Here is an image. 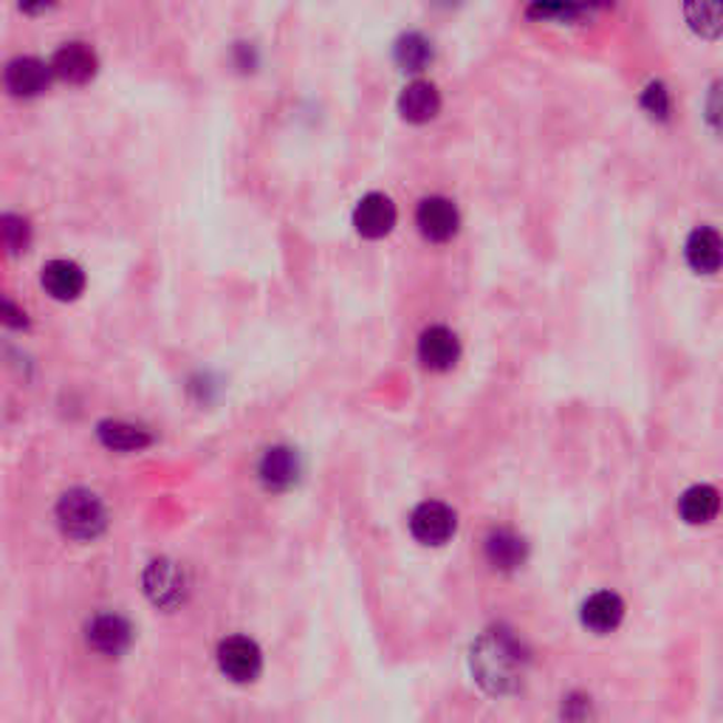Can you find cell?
Wrapping results in <instances>:
<instances>
[{
	"mask_svg": "<svg viewBox=\"0 0 723 723\" xmlns=\"http://www.w3.org/2000/svg\"><path fill=\"white\" fill-rule=\"evenodd\" d=\"M472 676L492 695H509L523 684L525 650L512 630L492 628L472 645Z\"/></svg>",
	"mask_w": 723,
	"mask_h": 723,
	"instance_id": "obj_1",
	"label": "cell"
},
{
	"mask_svg": "<svg viewBox=\"0 0 723 723\" xmlns=\"http://www.w3.org/2000/svg\"><path fill=\"white\" fill-rule=\"evenodd\" d=\"M54 518H57L60 532L77 543H91L108 529V512H105L103 498L83 487L60 495Z\"/></svg>",
	"mask_w": 723,
	"mask_h": 723,
	"instance_id": "obj_2",
	"label": "cell"
},
{
	"mask_svg": "<svg viewBox=\"0 0 723 723\" xmlns=\"http://www.w3.org/2000/svg\"><path fill=\"white\" fill-rule=\"evenodd\" d=\"M141 585H145V594L153 602L156 608L161 610H173L179 608L181 602L187 599V574L179 563L173 560L159 557L145 568V576H141Z\"/></svg>",
	"mask_w": 723,
	"mask_h": 723,
	"instance_id": "obj_3",
	"label": "cell"
},
{
	"mask_svg": "<svg viewBox=\"0 0 723 723\" xmlns=\"http://www.w3.org/2000/svg\"><path fill=\"white\" fill-rule=\"evenodd\" d=\"M219 667L235 684H252L263 672V653L249 636H230L219 645Z\"/></svg>",
	"mask_w": 723,
	"mask_h": 723,
	"instance_id": "obj_4",
	"label": "cell"
},
{
	"mask_svg": "<svg viewBox=\"0 0 723 723\" xmlns=\"http://www.w3.org/2000/svg\"><path fill=\"white\" fill-rule=\"evenodd\" d=\"M458 529V518L442 500H424L416 506V512L410 514V532L418 543L424 545H444Z\"/></svg>",
	"mask_w": 723,
	"mask_h": 723,
	"instance_id": "obj_5",
	"label": "cell"
},
{
	"mask_svg": "<svg viewBox=\"0 0 723 723\" xmlns=\"http://www.w3.org/2000/svg\"><path fill=\"white\" fill-rule=\"evenodd\" d=\"M85 641L99 656L116 659V656L128 653L130 641H134V628L119 614H96L85 628Z\"/></svg>",
	"mask_w": 723,
	"mask_h": 723,
	"instance_id": "obj_6",
	"label": "cell"
},
{
	"mask_svg": "<svg viewBox=\"0 0 723 723\" xmlns=\"http://www.w3.org/2000/svg\"><path fill=\"white\" fill-rule=\"evenodd\" d=\"M52 65L38 57H14L3 68V85L18 99H32V96L45 94V88L52 85Z\"/></svg>",
	"mask_w": 723,
	"mask_h": 723,
	"instance_id": "obj_7",
	"label": "cell"
},
{
	"mask_svg": "<svg viewBox=\"0 0 723 723\" xmlns=\"http://www.w3.org/2000/svg\"><path fill=\"white\" fill-rule=\"evenodd\" d=\"M353 226L362 237H384L396 226V204L384 192H368L353 210Z\"/></svg>",
	"mask_w": 723,
	"mask_h": 723,
	"instance_id": "obj_8",
	"label": "cell"
},
{
	"mask_svg": "<svg viewBox=\"0 0 723 723\" xmlns=\"http://www.w3.org/2000/svg\"><path fill=\"white\" fill-rule=\"evenodd\" d=\"M49 65H52L54 77H60L63 83L85 85L94 79L99 60H96V52L88 43H65L63 49H57Z\"/></svg>",
	"mask_w": 723,
	"mask_h": 723,
	"instance_id": "obj_9",
	"label": "cell"
},
{
	"mask_svg": "<svg viewBox=\"0 0 723 723\" xmlns=\"http://www.w3.org/2000/svg\"><path fill=\"white\" fill-rule=\"evenodd\" d=\"M257 475H261V483L269 492H283V489H291L300 478V458L291 447H269L263 453L261 464H257Z\"/></svg>",
	"mask_w": 723,
	"mask_h": 723,
	"instance_id": "obj_10",
	"label": "cell"
},
{
	"mask_svg": "<svg viewBox=\"0 0 723 723\" xmlns=\"http://www.w3.org/2000/svg\"><path fill=\"white\" fill-rule=\"evenodd\" d=\"M461 357V342L447 326H429L418 340V359L429 371H449Z\"/></svg>",
	"mask_w": 723,
	"mask_h": 723,
	"instance_id": "obj_11",
	"label": "cell"
},
{
	"mask_svg": "<svg viewBox=\"0 0 723 723\" xmlns=\"http://www.w3.org/2000/svg\"><path fill=\"white\" fill-rule=\"evenodd\" d=\"M416 224L422 235L429 237V241H447L458 230V210L444 195H429V199L418 204Z\"/></svg>",
	"mask_w": 723,
	"mask_h": 723,
	"instance_id": "obj_12",
	"label": "cell"
},
{
	"mask_svg": "<svg viewBox=\"0 0 723 723\" xmlns=\"http://www.w3.org/2000/svg\"><path fill=\"white\" fill-rule=\"evenodd\" d=\"M40 283H43V288L54 297V300L71 302L77 300V297L85 291V272L79 269L74 261H63V257H57V261L45 263Z\"/></svg>",
	"mask_w": 723,
	"mask_h": 723,
	"instance_id": "obj_13",
	"label": "cell"
},
{
	"mask_svg": "<svg viewBox=\"0 0 723 723\" xmlns=\"http://www.w3.org/2000/svg\"><path fill=\"white\" fill-rule=\"evenodd\" d=\"M583 625L594 634H614L625 619V602L614 591H599L583 602Z\"/></svg>",
	"mask_w": 723,
	"mask_h": 723,
	"instance_id": "obj_14",
	"label": "cell"
},
{
	"mask_svg": "<svg viewBox=\"0 0 723 723\" xmlns=\"http://www.w3.org/2000/svg\"><path fill=\"white\" fill-rule=\"evenodd\" d=\"M96 436L103 442L105 449L114 453H141L153 444V436L139 424L119 422V418H108V422L96 424Z\"/></svg>",
	"mask_w": 723,
	"mask_h": 723,
	"instance_id": "obj_15",
	"label": "cell"
},
{
	"mask_svg": "<svg viewBox=\"0 0 723 723\" xmlns=\"http://www.w3.org/2000/svg\"><path fill=\"white\" fill-rule=\"evenodd\" d=\"M398 110L407 123H429L442 110V94L427 79H416L398 96Z\"/></svg>",
	"mask_w": 723,
	"mask_h": 723,
	"instance_id": "obj_16",
	"label": "cell"
},
{
	"mask_svg": "<svg viewBox=\"0 0 723 723\" xmlns=\"http://www.w3.org/2000/svg\"><path fill=\"white\" fill-rule=\"evenodd\" d=\"M487 560L492 568L498 571H518L520 565L525 563V554H529V545L512 529H495L487 538Z\"/></svg>",
	"mask_w": 723,
	"mask_h": 723,
	"instance_id": "obj_17",
	"label": "cell"
},
{
	"mask_svg": "<svg viewBox=\"0 0 723 723\" xmlns=\"http://www.w3.org/2000/svg\"><path fill=\"white\" fill-rule=\"evenodd\" d=\"M721 235H717L712 226H698L692 230V235L687 237V261L695 272H704V275H712L721 266Z\"/></svg>",
	"mask_w": 723,
	"mask_h": 723,
	"instance_id": "obj_18",
	"label": "cell"
},
{
	"mask_svg": "<svg viewBox=\"0 0 723 723\" xmlns=\"http://www.w3.org/2000/svg\"><path fill=\"white\" fill-rule=\"evenodd\" d=\"M717 506H721L717 489L710 487V483H698V487H690L681 495L679 512L690 525H704L715 520Z\"/></svg>",
	"mask_w": 723,
	"mask_h": 723,
	"instance_id": "obj_19",
	"label": "cell"
},
{
	"mask_svg": "<svg viewBox=\"0 0 723 723\" xmlns=\"http://www.w3.org/2000/svg\"><path fill=\"white\" fill-rule=\"evenodd\" d=\"M396 63L402 65L404 71H413V74L424 71L433 63V43L418 32L402 34L396 43Z\"/></svg>",
	"mask_w": 723,
	"mask_h": 723,
	"instance_id": "obj_20",
	"label": "cell"
},
{
	"mask_svg": "<svg viewBox=\"0 0 723 723\" xmlns=\"http://www.w3.org/2000/svg\"><path fill=\"white\" fill-rule=\"evenodd\" d=\"M32 246V224L23 215L3 212L0 215V249L7 255H23Z\"/></svg>",
	"mask_w": 723,
	"mask_h": 723,
	"instance_id": "obj_21",
	"label": "cell"
},
{
	"mask_svg": "<svg viewBox=\"0 0 723 723\" xmlns=\"http://www.w3.org/2000/svg\"><path fill=\"white\" fill-rule=\"evenodd\" d=\"M687 18H690L692 29L710 34V38H715L717 29H721V7H717V3H695V7H687Z\"/></svg>",
	"mask_w": 723,
	"mask_h": 723,
	"instance_id": "obj_22",
	"label": "cell"
},
{
	"mask_svg": "<svg viewBox=\"0 0 723 723\" xmlns=\"http://www.w3.org/2000/svg\"><path fill=\"white\" fill-rule=\"evenodd\" d=\"M641 105L647 108L650 116H659V119H667L670 114V96H667V88L661 83H650L641 94Z\"/></svg>",
	"mask_w": 723,
	"mask_h": 723,
	"instance_id": "obj_23",
	"label": "cell"
},
{
	"mask_svg": "<svg viewBox=\"0 0 723 723\" xmlns=\"http://www.w3.org/2000/svg\"><path fill=\"white\" fill-rule=\"evenodd\" d=\"M0 322L9 328H18V331L20 328H29V315L7 295V291H0Z\"/></svg>",
	"mask_w": 723,
	"mask_h": 723,
	"instance_id": "obj_24",
	"label": "cell"
},
{
	"mask_svg": "<svg viewBox=\"0 0 723 723\" xmlns=\"http://www.w3.org/2000/svg\"><path fill=\"white\" fill-rule=\"evenodd\" d=\"M563 721L565 723H588L591 721V698L568 695L563 701Z\"/></svg>",
	"mask_w": 723,
	"mask_h": 723,
	"instance_id": "obj_25",
	"label": "cell"
}]
</instances>
